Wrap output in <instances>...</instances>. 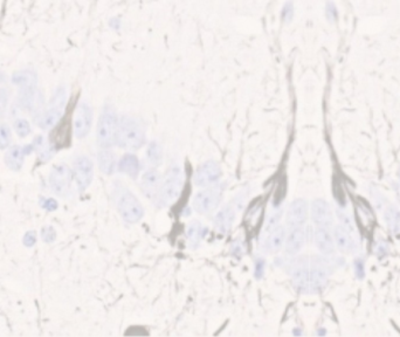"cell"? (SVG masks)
<instances>
[{
  "instance_id": "cell-1",
  "label": "cell",
  "mask_w": 400,
  "mask_h": 337,
  "mask_svg": "<svg viewBox=\"0 0 400 337\" xmlns=\"http://www.w3.org/2000/svg\"><path fill=\"white\" fill-rule=\"evenodd\" d=\"M145 143L144 126L132 116L124 115L119 118L116 144L125 150H138Z\"/></svg>"
},
{
  "instance_id": "cell-2",
  "label": "cell",
  "mask_w": 400,
  "mask_h": 337,
  "mask_svg": "<svg viewBox=\"0 0 400 337\" xmlns=\"http://www.w3.org/2000/svg\"><path fill=\"white\" fill-rule=\"evenodd\" d=\"M116 209L122 219L128 224H137L144 217V209L131 191L123 184H116L114 187Z\"/></svg>"
},
{
  "instance_id": "cell-3",
  "label": "cell",
  "mask_w": 400,
  "mask_h": 337,
  "mask_svg": "<svg viewBox=\"0 0 400 337\" xmlns=\"http://www.w3.org/2000/svg\"><path fill=\"white\" fill-rule=\"evenodd\" d=\"M184 172L180 166H173L170 168L169 171L165 173L164 178L162 179L161 187L158 193L154 198L155 204L158 208H166L179 198V195L184 187Z\"/></svg>"
},
{
  "instance_id": "cell-4",
  "label": "cell",
  "mask_w": 400,
  "mask_h": 337,
  "mask_svg": "<svg viewBox=\"0 0 400 337\" xmlns=\"http://www.w3.org/2000/svg\"><path fill=\"white\" fill-rule=\"evenodd\" d=\"M119 119L111 107H105L97 123V143L103 149H109L116 144Z\"/></svg>"
},
{
  "instance_id": "cell-5",
  "label": "cell",
  "mask_w": 400,
  "mask_h": 337,
  "mask_svg": "<svg viewBox=\"0 0 400 337\" xmlns=\"http://www.w3.org/2000/svg\"><path fill=\"white\" fill-rule=\"evenodd\" d=\"M331 273L330 263L322 256H314L309 261V287L310 293H319L324 289Z\"/></svg>"
},
{
  "instance_id": "cell-6",
  "label": "cell",
  "mask_w": 400,
  "mask_h": 337,
  "mask_svg": "<svg viewBox=\"0 0 400 337\" xmlns=\"http://www.w3.org/2000/svg\"><path fill=\"white\" fill-rule=\"evenodd\" d=\"M223 199V190L216 185L198 192L193 198V208L200 215H209L219 206Z\"/></svg>"
},
{
  "instance_id": "cell-7",
  "label": "cell",
  "mask_w": 400,
  "mask_h": 337,
  "mask_svg": "<svg viewBox=\"0 0 400 337\" xmlns=\"http://www.w3.org/2000/svg\"><path fill=\"white\" fill-rule=\"evenodd\" d=\"M288 274L292 279L294 288L300 293H310L309 287V260L307 258H296L289 262Z\"/></svg>"
},
{
  "instance_id": "cell-8",
  "label": "cell",
  "mask_w": 400,
  "mask_h": 337,
  "mask_svg": "<svg viewBox=\"0 0 400 337\" xmlns=\"http://www.w3.org/2000/svg\"><path fill=\"white\" fill-rule=\"evenodd\" d=\"M221 178L220 165L216 161L204 162L199 168L195 170L193 176V183L199 187H210L219 183Z\"/></svg>"
},
{
  "instance_id": "cell-9",
  "label": "cell",
  "mask_w": 400,
  "mask_h": 337,
  "mask_svg": "<svg viewBox=\"0 0 400 337\" xmlns=\"http://www.w3.org/2000/svg\"><path fill=\"white\" fill-rule=\"evenodd\" d=\"M73 179L72 170L66 164L54 166L49 176V183L52 191L60 197H66L71 190Z\"/></svg>"
},
{
  "instance_id": "cell-10",
  "label": "cell",
  "mask_w": 400,
  "mask_h": 337,
  "mask_svg": "<svg viewBox=\"0 0 400 337\" xmlns=\"http://www.w3.org/2000/svg\"><path fill=\"white\" fill-rule=\"evenodd\" d=\"M94 177L93 162L87 156H80L74 162V178L80 190H86Z\"/></svg>"
},
{
  "instance_id": "cell-11",
  "label": "cell",
  "mask_w": 400,
  "mask_h": 337,
  "mask_svg": "<svg viewBox=\"0 0 400 337\" xmlns=\"http://www.w3.org/2000/svg\"><path fill=\"white\" fill-rule=\"evenodd\" d=\"M93 123V111L86 102L80 103L74 116V133L78 139L88 135Z\"/></svg>"
},
{
  "instance_id": "cell-12",
  "label": "cell",
  "mask_w": 400,
  "mask_h": 337,
  "mask_svg": "<svg viewBox=\"0 0 400 337\" xmlns=\"http://www.w3.org/2000/svg\"><path fill=\"white\" fill-rule=\"evenodd\" d=\"M311 219L317 227H331L334 215L329 203L324 199H315L311 203Z\"/></svg>"
},
{
  "instance_id": "cell-13",
  "label": "cell",
  "mask_w": 400,
  "mask_h": 337,
  "mask_svg": "<svg viewBox=\"0 0 400 337\" xmlns=\"http://www.w3.org/2000/svg\"><path fill=\"white\" fill-rule=\"evenodd\" d=\"M309 215V205L308 201L304 199L299 198L290 203L288 211H287L286 222L287 225L292 227L302 226L308 219Z\"/></svg>"
},
{
  "instance_id": "cell-14",
  "label": "cell",
  "mask_w": 400,
  "mask_h": 337,
  "mask_svg": "<svg viewBox=\"0 0 400 337\" xmlns=\"http://www.w3.org/2000/svg\"><path fill=\"white\" fill-rule=\"evenodd\" d=\"M161 184H162L161 173H159L157 169L152 166V168L148 169L147 171L144 172L143 177H142V182H141L142 193L149 199H154L156 197V194L158 193Z\"/></svg>"
},
{
  "instance_id": "cell-15",
  "label": "cell",
  "mask_w": 400,
  "mask_h": 337,
  "mask_svg": "<svg viewBox=\"0 0 400 337\" xmlns=\"http://www.w3.org/2000/svg\"><path fill=\"white\" fill-rule=\"evenodd\" d=\"M305 244V231L302 226L292 227L286 235L285 251L287 255L295 256L302 251Z\"/></svg>"
},
{
  "instance_id": "cell-16",
  "label": "cell",
  "mask_w": 400,
  "mask_h": 337,
  "mask_svg": "<svg viewBox=\"0 0 400 337\" xmlns=\"http://www.w3.org/2000/svg\"><path fill=\"white\" fill-rule=\"evenodd\" d=\"M235 220V210L232 205H225L214 216L213 225L218 233L227 234L232 230Z\"/></svg>"
},
{
  "instance_id": "cell-17",
  "label": "cell",
  "mask_w": 400,
  "mask_h": 337,
  "mask_svg": "<svg viewBox=\"0 0 400 337\" xmlns=\"http://www.w3.org/2000/svg\"><path fill=\"white\" fill-rule=\"evenodd\" d=\"M315 246L324 256L331 255L335 252L334 234L328 227H317L314 233Z\"/></svg>"
},
{
  "instance_id": "cell-18",
  "label": "cell",
  "mask_w": 400,
  "mask_h": 337,
  "mask_svg": "<svg viewBox=\"0 0 400 337\" xmlns=\"http://www.w3.org/2000/svg\"><path fill=\"white\" fill-rule=\"evenodd\" d=\"M286 235V228L282 225H276L274 228H272L267 239L263 242L264 252L269 253V254H275V253L281 251L285 246Z\"/></svg>"
},
{
  "instance_id": "cell-19",
  "label": "cell",
  "mask_w": 400,
  "mask_h": 337,
  "mask_svg": "<svg viewBox=\"0 0 400 337\" xmlns=\"http://www.w3.org/2000/svg\"><path fill=\"white\" fill-rule=\"evenodd\" d=\"M332 234L335 245L342 253H351L354 251L355 241L352 239L351 232H349L342 225H337V226L334 227Z\"/></svg>"
},
{
  "instance_id": "cell-20",
  "label": "cell",
  "mask_w": 400,
  "mask_h": 337,
  "mask_svg": "<svg viewBox=\"0 0 400 337\" xmlns=\"http://www.w3.org/2000/svg\"><path fill=\"white\" fill-rule=\"evenodd\" d=\"M117 168L118 171L129 176L130 178L136 179L138 177V173L141 171L140 159L137 158V156L132 154H125L119 159V162L117 163Z\"/></svg>"
},
{
  "instance_id": "cell-21",
  "label": "cell",
  "mask_w": 400,
  "mask_h": 337,
  "mask_svg": "<svg viewBox=\"0 0 400 337\" xmlns=\"http://www.w3.org/2000/svg\"><path fill=\"white\" fill-rule=\"evenodd\" d=\"M97 159H99V166L102 172L105 175H112L115 172L116 166H117V158L111 150H101L99 156H97Z\"/></svg>"
},
{
  "instance_id": "cell-22",
  "label": "cell",
  "mask_w": 400,
  "mask_h": 337,
  "mask_svg": "<svg viewBox=\"0 0 400 337\" xmlns=\"http://www.w3.org/2000/svg\"><path fill=\"white\" fill-rule=\"evenodd\" d=\"M12 82L20 88H35L38 78L33 71L24 70L13 74Z\"/></svg>"
},
{
  "instance_id": "cell-23",
  "label": "cell",
  "mask_w": 400,
  "mask_h": 337,
  "mask_svg": "<svg viewBox=\"0 0 400 337\" xmlns=\"http://www.w3.org/2000/svg\"><path fill=\"white\" fill-rule=\"evenodd\" d=\"M61 117H62V109L52 107L41 115V117L39 119V125L42 129H52L53 126H55L60 122Z\"/></svg>"
},
{
  "instance_id": "cell-24",
  "label": "cell",
  "mask_w": 400,
  "mask_h": 337,
  "mask_svg": "<svg viewBox=\"0 0 400 337\" xmlns=\"http://www.w3.org/2000/svg\"><path fill=\"white\" fill-rule=\"evenodd\" d=\"M384 219L386 223L388 230L392 233H399L400 232V210L394 205H390L385 209Z\"/></svg>"
},
{
  "instance_id": "cell-25",
  "label": "cell",
  "mask_w": 400,
  "mask_h": 337,
  "mask_svg": "<svg viewBox=\"0 0 400 337\" xmlns=\"http://www.w3.org/2000/svg\"><path fill=\"white\" fill-rule=\"evenodd\" d=\"M24 156L25 154L23 148L12 147L9 151H7V154L5 156L6 165L9 166L11 170L18 171V170H20L21 166H23Z\"/></svg>"
},
{
  "instance_id": "cell-26",
  "label": "cell",
  "mask_w": 400,
  "mask_h": 337,
  "mask_svg": "<svg viewBox=\"0 0 400 337\" xmlns=\"http://www.w3.org/2000/svg\"><path fill=\"white\" fill-rule=\"evenodd\" d=\"M186 238L187 242L190 245L191 248H197L200 241H202L203 238V225L202 223H199L198 220H193V222L188 224L187 230H186Z\"/></svg>"
},
{
  "instance_id": "cell-27",
  "label": "cell",
  "mask_w": 400,
  "mask_h": 337,
  "mask_svg": "<svg viewBox=\"0 0 400 337\" xmlns=\"http://www.w3.org/2000/svg\"><path fill=\"white\" fill-rule=\"evenodd\" d=\"M147 159L151 166H159L163 162V149L157 141H152L147 150Z\"/></svg>"
},
{
  "instance_id": "cell-28",
  "label": "cell",
  "mask_w": 400,
  "mask_h": 337,
  "mask_svg": "<svg viewBox=\"0 0 400 337\" xmlns=\"http://www.w3.org/2000/svg\"><path fill=\"white\" fill-rule=\"evenodd\" d=\"M35 88H20L18 101L20 107L25 110H32L35 106Z\"/></svg>"
},
{
  "instance_id": "cell-29",
  "label": "cell",
  "mask_w": 400,
  "mask_h": 337,
  "mask_svg": "<svg viewBox=\"0 0 400 337\" xmlns=\"http://www.w3.org/2000/svg\"><path fill=\"white\" fill-rule=\"evenodd\" d=\"M66 99H67L66 89H64L63 87H60V88H57L55 94H54L53 100H52V107L59 108V109H63L64 104H66Z\"/></svg>"
},
{
  "instance_id": "cell-30",
  "label": "cell",
  "mask_w": 400,
  "mask_h": 337,
  "mask_svg": "<svg viewBox=\"0 0 400 337\" xmlns=\"http://www.w3.org/2000/svg\"><path fill=\"white\" fill-rule=\"evenodd\" d=\"M14 129H16L17 133L20 137H26L27 135H30V132H31L30 122L26 121V119H24V118L17 119L16 123H14Z\"/></svg>"
},
{
  "instance_id": "cell-31",
  "label": "cell",
  "mask_w": 400,
  "mask_h": 337,
  "mask_svg": "<svg viewBox=\"0 0 400 337\" xmlns=\"http://www.w3.org/2000/svg\"><path fill=\"white\" fill-rule=\"evenodd\" d=\"M11 143V129L7 124H0V149H6Z\"/></svg>"
},
{
  "instance_id": "cell-32",
  "label": "cell",
  "mask_w": 400,
  "mask_h": 337,
  "mask_svg": "<svg viewBox=\"0 0 400 337\" xmlns=\"http://www.w3.org/2000/svg\"><path fill=\"white\" fill-rule=\"evenodd\" d=\"M338 215H340L342 226L345 227L349 232H351V233H352V232L355 231V226H354V222H352L351 217L348 216V215H345V213H341V212L338 213Z\"/></svg>"
},
{
  "instance_id": "cell-33",
  "label": "cell",
  "mask_w": 400,
  "mask_h": 337,
  "mask_svg": "<svg viewBox=\"0 0 400 337\" xmlns=\"http://www.w3.org/2000/svg\"><path fill=\"white\" fill-rule=\"evenodd\" d=\"M41 235H42L43 241L48 242V244H50V242H53L54 240H55V231H54L53 228L49 226L43 228Z\"/></svg>"
},
{
  "instance_id": "cell-34",
  "label": "cell",
  "mask_w": 400,
  "mask_h": 337,
  "mask_svg": "<svg viewBox=\"0 0 400 337\" xmlns=\"http://www.w3.org/2000/svg\"><path fill=\"white\" fill-rule=\"evenodd\" d=\"M264 272V261L262 259H257L255 261V278L261 279Z\"/></svg>"
},
{
  "instance_id": "cell-35",
  "label": "cell",
  "mask_w": 400,
  "mask_h": 337,
  "mask_svg": "<svg viewBox=\"0 0 400 337\" xmlns=\"http://www.w3.org/2000/svg\"><path fill=\"white\" fill-rule=\"evenodd\" d=\"M36 241V237L34 234V232H27L26 235H25L24 238V244L28 246V247H32L35 244Z\"/></svg>"
},
{
  "instance_id": "cell-36",
  "label": "cell",
  "mask_w": 400,
  "mask_h": 337,
  "mask_svg": "<svg viewBox=\"0 0 400 337\" xmlns=\"http://www.w3.org/2000/svg\"><path fill=\"white\" fill-rule=\"evenodd\" d=\"M7 106V95L5 89H0V112L4 115V111L6 109Z\"/></svg>"
},
{
  "instance_id": "cell-37",
  "label": "cell",
  "mask_w": 400,
  "mask_h": 337,
  "mask_svg": "<svg viewBox=\"0 0 400 337\" xmlns=\"http://www.w3.org/2000/svg\"><path fill=\"white\" fill-rule=\"evenodd\" d=\"M232 254L235 255L236 258H240L243 254V249L241 242H234L233 247H232Z\"/></svg>"
},
{
  "instance_id": "cell-38",
  "label": "cell",
  "mask_w": 400,
  "mask_h": 337,
  "mask_svg": "<svg viewBox=\"0 0 400 337\" xmlns=\"http://www.w3.org/2000/svg\"><path fill=\"white\" fill-rule=\"evenodd\" d=\"M43 208H45L46 210H48V211H54V210H56V208H57V203L54 200L53 198H49L45 201Z\"/></svg>"
},
{
  "instance_id": "cell-39",
  "label": "cell",
  "mask_w": 400,
  "mask_h": 337,
  "mask_svg": "<svg viewBox=\"0 0 400 337\" xmlns=\"http://www.w3.org/2000/svg\"><path fill=\"white\" fill-rule=\"evenodd\" d=\"M32 150H33V146H27V147H25V148H24V154H25V155H30L31 152H32Z\"/></svg>"
},
{
  "instance_id": "cell-40",
  "label": "cell",
  "mask_w": 400,
  "mask_h": 337,
  "mask_svg": "<svg viewBox=\"0 0 400 337\" xmlns=\"http://www.w3.org/2000/svg\"><path fill=\"white\" fill-rule=\"evenodd\" d=\"M398 201H399V204H400V190L398 192Z\"/></svg>"
},
{
  "instance_id": "cell-41",
  "label": "cell",
  "mask_w": 400,
  "mask_h": 337,
  "mask_svg": "<svg viewBox=\"0 0 400 337\" xmlns=\"http://www.w3.org/2000/svg\"><path fill=\"white\" fill-rule=\"evenodd\" d=\"M398 177H399V180H400V165H399V170H398Z\"/></svg>"
},
{
  "instance_id": "cell-42",
  "label": "cell",
  "mask_w": 400,
  "mask_h": 337,
  "mask_svg": "<svg viewBox=\"0 0 400 337\" xmlns=\"http://www.w3.org/2000/svg\"><path fill=\"white\" fill-rule=\"evenodd\" d=\"M2 116H3V115H2V112H0V117H2Z\"/></svg>"
}]
</instances>
